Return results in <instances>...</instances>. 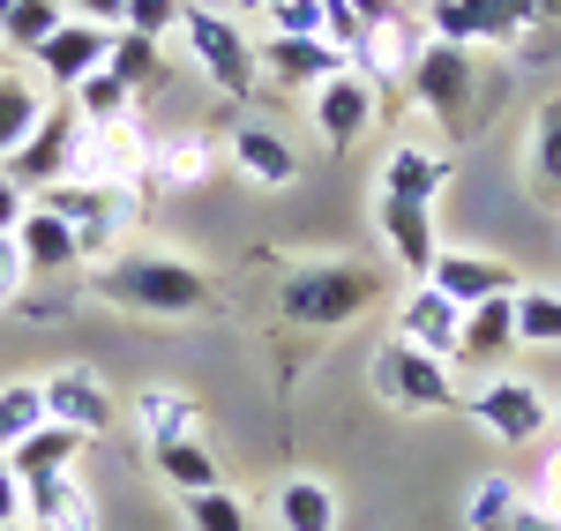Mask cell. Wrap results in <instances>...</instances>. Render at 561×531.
<instances>
[{
    "label": "cell",
    "instance_id": "6da1fadb",
    "mask_svg": "<svg viewBox=\"0 0 561 531\" xmlns=\"http://www.w3.org/2000/svg\"><path fill=\"white\" fill-rule=\"evenodd\" d=\"M90 292L121 314H150V322H195L217 308V277L187 255L165 247H121L105 263H90Z\"/></svg>",
    "mask_w": 561,
    "mask_h": 531
},
{
    "label": "cell",
    "instance_id": "7a4b0ae2",
    "mask_svg": "<svg viewBox=\"0 0 561 531\" xmlns=\"http://www.w3.org/2000/svg\"><path fill=\"white\" fill-rule=\"evenodd\" d=\"M382 300V277L352 255H314V263H293L277 277V314L293 330H345Z\"/></svg>",
    "mask_w": 561,
    "mask_h": 531
},
{
    "label": "cell",
    "instance_id": "3957f363",
    "mask_svg": "<svg viewBox=\"0 0 561 531\" xmlns=\"http://www.w3.org/2000/svg\"><path fill=\"white\" fill-rule=\"evenodd\" d=\"M31 203H45L53 218L76 224V247H83V263H105V255H121V247H128V232L150 218V187H105V180H60V187L31 195Z\"/></svg>",
    "mask_w": 561,
    "mask_h": 531
},
{
    "label": "cell",
    "instance_id": "277c9868",
    "mask_svg": "<svg viewBox=\"0 0 561 531\" xmlns=\"http://www.w3.org/2000/svg\"><path fill=\"white\" fill-rule=\"evenodd\" d=\"M404 90L420 97V113H427L442 135H472L486 113H479V53L472 45H449V38H427L420 45V60H412V76Z\"/></svg>",
    "mask_w": 561,
    "mask_h": 531
},
{
    "label": "cell",
    "instance_id": "5b68a950",
    "mask_svg": "<svg viewBox=\"0 0 561 531\" xmlns=\"http://www.w3.org/2000/svg\"><path fill=\"white\" fill-rule=\"evenodd\" d=\"M367 390H375V404H389V412H449V404L465 397V390H457V367L434 359V353H412L404 337H382V345H375Z\"/></svg>",
    "mask_w": 561,
    "mask_h": 531
},
{
    "label": "cell",
    "instance_id": "8992f818",
    "mask_svg": "<svg viewBox=\"0 0 561 531\" xmlns=\"http://www.w3.org/2000/svg\"><path fill=\"white\" fill-rule=\"evenodd\" d=\"M180 45H187V60L203 68V83L225 90V97H248V90L262 83V76H255V38H248L232 15L180 8Z\"/></svg>",
    "mask_w": 561,
    "mask_h": 531
},
{
    "label": "cell",
    "instance_id": "52a82bcc",
    "mask_svg": "<svg viewBox=\"0 0 561 531\" xmlns=\"http://www.w3.org/2000/svg\"><path fill=\"white\" fill-rule=\"evenodd\" d=\"M465 404H472L479 427H486L494 442H510V449H531V442L554 435V397H547L539 382H524V374H494V382H479Z\"/></svg>",
    "mask_w": 561,
    "mask_h": 531
},
{
    "label": "cell",
    "instance_id": "ba28073f",
    "mask_svg": "<svg viewBox=\"0 0 561 531\" xmlns=\"http://www.w3.org/2000/svg\"><path fill=\"white\" fill-rule=\"evenodd\" d=\"M76 158H83V113L60 97V105H45V120L31 128V142L8 158V180H15L23 195H45V187L76 180Z\"/></svg>",
    "mask_w": 561,
    "mask_h": 531
},
{
    "label": "cell",
    "instance_id": "9c48e42d",
    "mask_svg": "<svg viewBox=\"0 0 561 531\" xmlns=\"http://www.w3.org/2000/svg\"><path fill=\"white\" fill-rule=\"evenodd\" d=\"M420 23H427V38L486 53V45H517L539 15H531V0H427Z\"/></svg>",
    "mask_w": 561,
    "mask_h": 531
},
{
    "label": "cell",
    "instance_id": "30bf717a",
    "mask_svg": "<svg viewBox=\"0 0 561 531\" xmlns=\"http://www.w3.org/2000/svg\"><path fill=\"white\" fill-rule=\"evenodd\" d=\"M420 45H427V23H420V8H389V15H375L359 38H352V68L367 76L375 90H404V76H412V60H420Z\"/></svg>",
    "mask_w": 561,
    "mask_h": 531
},
{
    "label": "cell",
    "instance_id": "8fae6325",
    "mask_svg": "<svg viewBox=\"0 0 561 531\" xmlns=\"http://www.w3.org/2000/svg\"><path fill=\"white\" fill-rule=\"evenodd\" d=\"M150 120L128 113L113 128H83V158H76V180H105V187H150Z\"/></svg>",
    "mask_w": 561,
    "mask_h": 531
},
{
    "label": "cell",
    "instance_id": "7c38bea8",
    "mask_svg": "<svg viewBox=\"0 0 561 531\" xmlns=\"http://www.w3.org/2000/svg\"><path fill=\"white\" fill-rule=\"evenodd\" d=\"M352 60H345V45H330V38H270L255 45V76L270 90H285V97H314V90L330 83V76H345Z\"/></svg>",
    "mask_w": 561,
    "mask_h": 531
},
{
    "label": "cell",
    "instance_id": "4fadbf2b",
    "mask_svg": "<svg viewBox=\"0 0 561 531\" xmlns=\"http://www.w3.org/2000/svg\"><path fill=\"white\" fill-rule=\"evenodd\" d=\"M307 105H314V135H322V150H337V158H345V150H359V135L382 120V90L367 83L359 68L330 76V83L314 90Z\"/></svg>",
    "mask_w": 561,
    "mask_h": 531
},
{
    "label": "cell",
    "instance_id": "5bb4252c",
    "mask_svg": "<svg viewBox=\"0 0 561 531\" xmlns=\"http://www.w3.org/2000/svg\"><path fill=\"white\" fill-rule=\"evenodd\" d=\"M375 232H382L389 263L404 269L412 285H427L434 263H442V232H434L427 203H397V195H375Z\"/></svg>",
    "mask_w": 561,
    "mask_h": 531
},
{
    "label": "cell",
    "instance_id": "9a60e30c",
    "mask_svg": "<svg viewBox=\"0 0 561 531\" xmlns=\"http://www.w3.org/2000/svg\"><path fill=\"white\" fill-rule=\"evenodd\" d=\"M45 419H60V427H76L83 442H98V435L121 427V404H113V390H105L90 367H53V374H45Z\"/></svg>",
    "mask_w": 561,
    "mask_h": 531
},
{
    "label": "cell",
    "instance_id": "2e32d148",
    "mask_svg": "<svg viewBox=\"0 0 561 531\" xmlns=\"http://www.w3.org/2000/svg\"><path fill=\"white\" fill-rule=\"evenodd\" d=\"M105 53H113V31H105V23H83V15H68V23L31 53V68H38V83H53L60 97H68L83 76L105 68Z\"/></svg>",
    "mask_w": 561,
    "mask_h": 531
},
{
    "label": "cell",
    "instance_id": "e0dca14e",
    "mask_svg": "<svg viewBox=\"0 0 561 531\" xmlns=\"http://www.w3.org/2000/svg\"><path fill=\"white\" fill-rule=\"evenodd\" d=\"M225 165L248 180V187H262V195H285V187L300 180V150L270 128V120H240L232 142H225Z\"/></svg>",
    "mask_w": 561,
    "mask_h": 531
},
{
    "label": "cell",
    "instance_id": "ac0fdd59",
    "mask_svg": "<svg viewBox=\"0 0 561 531\" xmlns=\"http://www.w3.org/2000/svg\"><path fill=\"white\" fill-rule=\"evenodd\" d=\"M389 337H404L412 353H434L457 367V337H465V308L449 300V292H434V285H412L404 300H397V330Z\"/></svg>",
    "mask_w": 561,
    "mask_h": 531
},
{
    "label": "cell",
    "instance_id": "d6986e66",
    "mask_svg": "<svg viewBox=\"0 0 561 531\" xmlns=\"http://www.w3.org/2000/svg\"><path fill=\"white\" fill-rule=\"evenodd\" d=\"M225 173V142L203 128H180L150 142V187L158 195H180V187H203V180Z\"/></svg>",
    "mask_w": 561,
    "mask_h": 531
},
{
    "label": "cell",
    "instance_id": "ffe728a7",
    "mask_svg": "<svg viewBox=\"0 0 561 531\" xmlns=\"http://www.w3.org/2000/svg\"><path fill=\"white\" fill-rule=\"evenodd\" d=\"M442 187H449V150H434V142H420V135H397L382 158V195H397V203H442Z\"/></svg>",
    "mask_w": 561,
    "mask_h": 531
},
{
    "label": "cell",
    "instance_id": "44dd1931",
    "mask_svg": "<svg viewBox=\"0 0 561 531\" xmlns=\"http://www.w3.org/2000/svg\"><path fill=\"white\" fill-rule=\"evenodd\" d=\"M434 292H449L457 308H479V300H502V292H524L517 263H502V255H457V247H442V263L427 277Z\"/></svg>",
    "mask_w": 561,
    "mask_h": 531
},
{
    "label": "cell",
    "instance_id": "7402d4cb",
    "mask_svg": "<svg viewBox=\"0 0 561 531\" xmlns=\"http://www.w3.org/2000/svg\"><path fill=\"white\" fill-rule=\"evenodd\" d=\"M23 524L31 531H98V509L76 472H53V480H23Z\"/></svg>",
    "mask_w": 561,
    "mask_h": 531
},
{
    "label": "cell",
    "instance_id": "603a6c76",
    "mask_svg": "<svg viewBox=\"0 0 561 531\" xmlns=\"http://www.w3.org/2000/svg\"><path fill=\"white\" fill-rule=\"evenodd\" d=\"M517 353V292L465 308V337H457V367H502Z\"/></svg>",
    "mask_w": 561,
    "mask_h": 531
},
{
    "label": "cell",
    "instance_id": "cb8c5ba5",
    "mask_svg": "<svg viewBox=\"0 0 561 531\" xmlns=\"http://www.w3.org/2000/svg\"><path fill=\"white\" fill-rule=\"evenodd\" d=\"M15 247H23V269H31V277H60V269H83L76 224L53 218L45 203H31V210H23V224H15Z\"/></svg>",
    "mask_w": 561,
    "mask_h": 531
},
{
    "label": "cell",
    "instance_id": "d4e9b609",
    "mask_svg": "<svg viewBox=\"0 0 561 531\" xmlns=\"http://www.w3.org/2000/svg\"><path fill=\"white\" fill-rule=\"evenodd\" d=\"M128 419L142 427V442L158 449V442H187L203 427V404L187 397V390H173V382H150V390H135Z\"/></svg>",
    "mask_w": 561,
    "mask_h": 531
},
{
    "label": "cell",
    "instance_id": "484cf974",
    "mask_svg": "<svg viewBox=\"0 0 561 531\" xmlns=\"http://www.w3.org/2000/svg\"><path fill=\"white\" fill-rule=\"evenodd\" d=\"M38 120H45V83L31 76V68H15V60H8V68H0V165L31 142Z\"/></svg>",
    "mask_w": 561,
    "mask_h": 531
},
{
    "label": "cell",
    "instance_id": "4316f807",
    "mask_svg": "<svg viewBox=\"0 0 561 531\" xmlns=\"http://www.w3.org/2000/svg\"><path fill=\"white\" fill-rule=\"evenodd\" d=\"M270 517H277V531H337V494L322 487L314 472H293L285 487L270 494Z\"/></svg>",
    "mask_w": 561,
    "mask_h": 531
},
{
    "label": "cell",
    "instance_id": "83f0119b",
    "mask_svg": "<svg viewBox=\"0 0 561 531\" xmlns=\"http://www.w3.org/2000/svg\"><path fill=\"white\" fill-rule=\"evenodd\" d=\"M524 180L539 203H561V97L531 113V142H524Z\"/></svg>",
    "mask_w": 561,
    "mask_h": 531
},
{
    "label": "cell",
    "instance_id": "f1b7e54d",
    "mask_svg": "<svg viewBox=\"0 0 561 531\" xmlns=\"http://www.w3.org/2000/svg\"><path fill=\"white\" fill-rule=\"evenodd\" d=\"M76 457H83V435L60 427V419H45L31 442L8 449V472H15V480H53V472H76Z\"/></svg>",
    "mask_w": 561,
    "mask_h": 531
},
{
    "label": "cell",
    "instance_id": "f546056e",
    "mask_svg": "<svg viewBox=\"0 0 561 531\" xmlns=\"http://www.w3.org/2000/svg\"><path fill=\"white\" fill-rule=\"evenodd\" d=\"M150 464H158V480H165L180 501H187V494L225 487V464H217V457L195 442V435H187V442H158V449H150Z\"/></svg>",
    "mask_w": 561,
    "mask_h": 531
},
{
    "label": "cell",
    "instance_id": "4dcf8cb0",
    "mask_svg": "<svg viewBox=\"0 0 561 531\" xmlns=\"http://www.w3.org/2000/svg\"><path fill=\"white\" fill-rule=\"evenodd\" d=\"M68 105L83 113V128H113V120H128V113H142V97H135L113 68H98V76H83V83L68 90Z\"/></svg>",
    "mask_w": 561,
    "mask_h": 531
},
{
    "label": "cell",
    "instance_id": "1f68e13d",
    "mask_svg": "<svg viewBox=\"0 0 561 531\" xmlns=\"http://www.w3.org/2000/svg\"><path fill=\"white\" fill-rule=\"evenodd\" d=\"M105 68L135 90V97H150V90L165 83V45L142 38V31H113V53H105Z\"/></svg>",
    "mask_w": 561,
    "mask_h": 531
},
{
    "label": "cell",
    "instance_id": "d6a6232c",
    "mask_svg": "<svg viewBox=\"0 0 561 531\" xmlns=\"http://www.w3.org/2000/svg\"><path fill=\"white\" fill-rule=\"evenodd\" d=\"M60 23H68V8H60V0H15V8H8V23H0V45L31 60V53H38Z\"/></svg>",
    "mask_w": 561,
    "mask_h": 531
},
{
    "label": "cell",
    "instance_id": "836d02e7",
    "mask_svg": "<svg viewBox=\"0 0 561 531\" xmlns=\"http://www.w3.org/2000/svg\"><path fill=\"white\" fill-rule=\"evenodd\" d=\"M45 427V382H0V457Z\"/></svg>",
    "mask_w": 561,
    "mask_h": 531
},
{
    "label": "cell",
    "instance_id": "e575fe53",
    "mask_svg": "<svg viewBox=\"0 0 561 531\" xmlns=\"http://www.w3.org/2000/svg\"><path fill=\"white\" fill-rule=\"evenodd\" d=\"M517 345H561V285L517 292Z\"/></svg>",
    "mask_w": 561,
    "mask_h": 531
},
{
    "label": "cell",
    "instance_id": "d590c367",
    "mask_svg": "<svg viewBox=\"0 0 561 531\" xmlns=\"http://www.w3.org/2000/svg\"><path fill=\"white\" fill-rule=\"evenodd\" d=\"M517 509H524V487L494 472V480H479V487H472V501H465V524H472V531H510V517H517Z\"/></svg>",
    "mask_w": 561,
    "mask_h": 531
},
{
    "label": "cell",
    "instance_id": "8d00e7d4",
    "mask_svg": "<svg viewBox=\"0 0 561 531\" xmlns=\"http://www.w3.org/2000/svg\"><path fill=\"white\" fill-rule=\"evenodd\" d=\"M187 531H255V517L232 487H210V494H187Z\"/></svg>",
    "mask_w": 561,
    "mask_h": 531
},
{
    "label": "cell",
    "instance_id": "74e56055",
    "mask_svg": "<svg viewBox=\"0 0 561 531\" xmlns=\"http://www.w3.org/2000/svg\"><path fill=\"white\" fill-rule=\"evenodd\" d=\"M262 15H270L277 38H330V31H322V0H270Z\"/></svg>",
    "mask_w": 561,
    "mask_h": 531
},
{
    "label": "cell",
    "instance_id": "f35d334b",
    "mask_svg": "<svg viewBox=\"0 0 561 531\" xmlns=\"http://www.w3.org/2000/svg\"><path fill=\"white\" fill-rule=\"evenodd\" d=\"M180 8H187V0H128V15H121V31H142V38H173L180 31Z\"/></svg>",
    "mask_w": 561,
    "mask_h": 531
},
{
    "label": "cell",
    "instance_id": "ab89813d",
    "mask_svg": "<svg viewBox=\"0 0 561 531\" xmlns=\"http://www.w3.org/2000/svg\"><path fill=\"white\" fill-rule=\"evenodd\" d=\"M322 31H330V45H345L359 38V0H322Z\"/></svg>",
    "mask_w": 561,
    "mask_h": 531
},
{
    "label": "cell",
    "instance_id": "60d3db41",
    "mask_svg": "<svg viewBox=\"0 0 561 531\" xmlns=\"http://www.w3.org/2000/svg\"><path fill=\"white\" fill-rule=\"evenodd\" d=\"M60 8L83 23H105V31H121V15H128V0H60Z\"/></svg>",
    "mask_w": 561,
    "mask_h": 531
},
{
    "label": "cell",
    "instance_id": "b9f144b4",
    "mask_svg": "<svg viewBox=\"0 0 561 531\" xmlns=\"http://www.w3.org/2000/svg\"><path fill=\"white\" fill-rule=\"evenodd\" d=\"M23 210H31V195H23V187L8 180V165H0V232H15V224H23Z\"/></svg>",
    "mask_w": 561,
    "mask_h": 531
},
{
    "label": "cell",
    "instance_id": "7bdbcfd3",
    "mask_svg": "<svg viewBox=\"0 0 561 531\" xmlns=\"http://www.w3.org/2000/svg\"><path fill=\"white\" fill-rule=\"evenodd\" d=\"M510 531H561V509H547V501H531V494H524V509L510 517Z\"/></svg>",
    "mask_w": 561,
    "mask_h": 531
},
{
    "label": "cell",
    "instance_id": "ee69618b",
    "mask_svg": "<svg viewBox=\"0 0 561 531\" xmlns=\"http://www.w3.org/2000/svg\"><path fill=\"white\" fill-rule=\"evenodd\" d=\"M0 524H23V480L8 472V457H0Z\"/></svg>",
    "mask_w": 561,
    "mask_h": 531
},
{
    "label": "cell",
    "instance_id": "f6af8a7d",
    "mask_svg": "<svg viewBox=\"0 0 561 531\" xmlns=\"http://www.w3.org/2000/svg\"><path fill=\"white\" fill-rule=\"evenodd\" d=\"M539 501H547V509H561V442L547 449V472H539Z\"/></svg>",
    "mask_w": 561,
    "mask_h": 531
},
{
    "label": "cell",
    "instance_id": "bcb514c9",
    "mask_svg": "<svg viewBox=\"0 0 561 531\" xmlns=\"http://www.w3.org/2000/svg\"><path fill=\"white\" fill-rule=\"evenodd\" d=\"M531 15H539V23H561V0H531Z\"/></svg>",
    "mask_w": 561,
    "mask_h": 531
},
{
    "label": "cell",
    "instance_id": "7dc6e473",
    "mask_svg": "<svg viewBox=\"0 0 561 531\" xmlns=\"http://www.w3.org/2000/svg\"><path fill=\"white\" fill-rule=\"evenodd\" d=\"M255 8H270V0H240V15H255Z\"/></svg>",
    "mask_w": 561,
    "mask_h": 531
},
{
    "label": "cell",
    "instance_id": "c3c4849f",
    "mask_svg": "<svg viewBox=\"0 0 561 531\" xmlns=\"http://www.w3.org/2000/svg\"><path fill=\"white\" fill-rule=\"evenodd\" d=\"M8 8H15V0H0V23H8Z\"/></svg>",
    "mask_w": 561,
    "mask_h": 531
},
{
    "label": "cell",
    "instance_id": "681fc988",
    "mask_svg": "<svg viewBox=\"0 0 561 531\" xmlns=\"http://www.w3.org/2000/svg\"><path fill=\"white\" fill-rule=\"evenodd\" d=\"M0 531H31V524H0Z\"/></svg>",
    "mask_w": 561,
    "mask_h": 531
},
{
    "label": "cell",
    "instance_id": "f907efd6",
    "mask_svg": "<svg viewBox=\"0 0 561 531\" xmlns=\"http://www.w3.org/2000/svg\"><path fill=\"white\" fill-rule=\"evenodd\" d=\"M0 68H8V45H0Z\"/></svg>",
    "mask_w": 561,
    "mask_h": 531
},
{
    "label": "cell",
    "instance_id": "816d5d0a",
    "mask_svg": "<svg viewBox=\"0 0 561 531\" xmlns=\"http://www.w3.org/2000/svg\"><path fill=\"white\" fill-rule=\"evenodd\" d=\"M554 419H561V404H554Z\"/></svg>",
    "mask_w": 561,
    "mask_h": 531
}]
</instances>
